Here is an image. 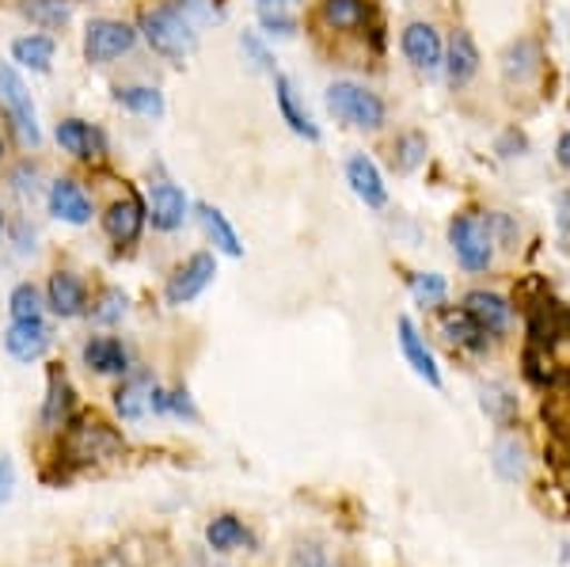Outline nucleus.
<instances>
[{
	"label": "nucleus",
	"mask_w": 570,
	"mask_h": 567,
	"mask_svg": "<svg viewBox=\"0 0 570 567\" xmlns=\"http://www.w3.org/2000/svg\"><path fill=\"white\" fill-rule=\"evenodd\" d=\"M122 450V438H118L104 419L80 416L66 423V446L58 450V461H66L69 469H85V465L107 461Z\"/></svg>",
	"instance_id": "1"
},
{
	"label": "nucleus",
	"mask_w": 570,
	"mask_h": 567,
	"mask_svg": "<svg viewBox=\"0 0 570 567\" xmlns=\"http://www.w3.org/2000/svg\"><path fill=\"white\" fill-rule=\"evenodd\" d=\"M449 248H453L456 263L464 271L480 274L491 267L494 260V233H491V222L480 214V209H464L449 222Z\"/></svg>",
	"instance_id": "2"
},
{
	"label": "nucleus",
	"mask_w": 570,
	"mask_h": 567,
	"mask_svg": "<svg viewBox=\"0 0 570 567\" xmlns=\"http://www.w3.org/2000/svg\"><path fill=\"white\" fill-rule=\"evenodd\" d=\"M327 111L338 118V123L354 126V130H381L384 118H389V107L376 91L351 85V80H335L327 88Z\"/></svg>",
	"instance_id": "3"
},
{
	"label": "nucleus",
	"mask_w": 570,
	"mask_h": 567,
	"mask_svg": "<svg viewBox=\"0 0 570 567\" xmlns=\"http://www.w3.org/2000/svg\"><path fill=\"white\" fill-rule=\"evenodd\" d=\"M141 31L153 50L171 61H183L190 53V46H195V23H190L171 0L160 8H149V12L141 16Z\"/></svg>",
	"instance_id": "4"
},
{
	"label": "nucleus",
	"mask_w": 570,
	"mask_h": 567,
	"mask_svg": "<svg viewBox=\"0 0 570 567\" xmlns=\"http://www.w3.org/2000/svg\"><path fill=\"white\" fill-rule=\"evenodd\" d=\"M137 42V31L122 20H91L85 31V58L91 66H107V61L130 53Z\"/></svg>",
	"instance_id": "5"
},
{
	"label": "nucleus",
	"mask_w": 570,
	"mask_h": 567,
	"mask_svg": "<svg viewBox=\"0 0 570 567\" xmlns=\"http://www.w3.org/2000/svg\"><path fill=\"white\" fill-rule=\"evenodd\" d=\"M0 104L8 107V115H12L16 130L23 134V141L39 145V118H35V104H31V91H27L23 77L16 72L12 66H4L0 61Z\"/></svg>",
	"instance_id": "6"
},
{
	"label": "nucleus",
	"mask_w": 570,
	"mask_h": 567,
	"mask_svg": "<svg viewBox=\"0 0 570 567\" xmlns=\"http://www.w3.org/2000/svg\"><path fill=\"white\" fill-rule=\"evenodd\" d=\"M217 274V263L209 252H195L183 267H176V274L168 278V290H164V297H168V305H190L195 297L206 294V286L214 282Z\"/></svg>",
	"instance_id": "7"
},
{
	"label": "nucleus",
	"mask_w": 570,
	"mask_h": 567,
	"mask_svg": "<svg viewBox=\"0 0 570 567\" xmlns=\"http://www.w3.org/2000/svg\"><path fill=\"white\" fill-rule=\"evenodd\" d=\"M400 46H403V58H407L419 72H438L441 61H445V42H441L434 23H422V20L407 23L400 35Z\"/></svg>",
	"instance_id": "8"
},
{
	"label": "nucleus",
	"mask_w": 570,
	"mask_h": 567,
	"mask_svg": "<svg viewBox=\"0 0 570 567\" xmlns=\"http://www.w3.org/2000/svg\"><path fill=\"white\" fill-rule=\"evenodd\" d=\"M464 309L487 332V340H502L513 324V305L502 294H494V290H472V294H464Z\"/></svg>",
	"instance_id": "9"
},
{
	"label": "nucleus",
	"mask_w": 570,
	"mask_h": 567,
	"mask_svg": "<svg viewBox=\"0 0 570 567\" xmlns=\"http://www.w3.org/2000/svg\"><path fill=\"white\" fill-rule=\"evenodd\" d=\"M187 195L176 187V183L168 179H156L149 187V217H153V228H160V233H176V228L187 222Z\"/></svg>",
	"instance_id": "10"
},
{
	"label": "nucleus",
	"mask_w": 570,
	"mask_h": 567,
	"mask_svg": "<svg viewBox=\"0 0 570 567\" xmlns=\"http://www.w3.org/2000/svg\"><path fill=\"white\" fill-rule=\"evenodd\" d=\"M395 332H400V351H403V359H407L411 370H415L430 389H441V370H438L434 354H430L426 340H422V332L415 328V320L400 316L395 320Z\"/></svg>",
	"instance_id": "11"
},
{
	"label": "nucleus",
	"mask_w": 570,
	"mask_h": 567,
	"mask_svg": "<svg viewBox=\"0 0 570 567\" xmlns=\"http://www.w3.org/2000/svg\"><path fill=\"white\" fill-rule=\"evenodd\" d=\"M480 46H475L472 31H453V39L445 46V61H441V69H445L449 85L453 88H464L468 80L480 72Z\"/></svg>",
	"instance_id": "12"
},
{
	"label": "nucleus",
	"mask_w": 570,
	"mask_h": 567,
	"mask_svg": "<svg viewBox=\"0 0 570 567\" xmlns=\"http://www.w3.org/2000/svg\"><path fill=\"white\" fill-rule=\"evenodd\" d=\"M346 183H351V190L365 206H373V209L389 206V187H384L381 168H376L365 153H354V157L346 160Z\"/></svg>",
	"instance_id": "13"
},
{
	"label": "nucleus",
	"mask_w": 570,
	"mask_h": 567,
	"mask_svg": "<svg viewBox=\"0 0 570 567\" xmlns=\"http://www.w3.org/2000/svg\"><path fill=\"white\" fill-rule=\"evenodd\" d=\"M4 346L16 362H35L50 351V328L39 320H12V328L4 332Z\"/></svg>",
	"instance_id": "14"
},
{
	"label": "nucleus",
	"mask_w": 570,
	"mask_h": 567,
	"mask_svg": "<svg viewBox=\"0 0 570 567\" xmlns=\"http://www.w3.org/2000/svg\"><path fill=\"white\" fill-rule=\"evenodd\" d=\"M46 301H50V309L61 320H72V316L85 313L88 290H85V282H80L72 271H53L50 274V286H46Z\"/></svg>",
	"instance_id": "15"
},
{
	"label": "nucleus",
	"mask_w": 570,
	"mask_h": 567,
	"mask_svg": "<svg viewBox=\"0 0 570 567\" xmlns=\"http://www.w3.org/2000/svg\"><path fill=\"white\" fill-rule=\"evenodd\" d=\"M145 206L137 203V198H118L115 206L104 214V228H107V236L115 244H134L137 236H141V228H145Z\"/></svg>",
	"instance_id": "16"
},
{
	"label": "nucleus",
	"mask_w": 570,
	"mask_h": 567,
	"mask_svg": "<svg viewBox=\"0 0 570 567\" xmlns=\"http://www.w3.org/2000/svg\"><path fill=\"white\" fill-rule=\"evenodd\" d=\"M491 465H494V472H499V480H505V483L525 480V472H529V446H525V438L502 434L499 442L491 446Z\"/></svg>",
	"instance_id": "17"
},
{
	"label": "nucleus",
	"mask_w": 570,
	"mask_h": 567,
	"mask_svg": "<svg viewBox=\"0 0 570 567\" xmlns=\"http://www.w3.org/2000/svg\"><path fill=\"white\" fill-rule=\"evenodd\" d=\"M50 214L69 225H85V222H91V198L80 190V183L58 179L50 187Z\"/></svg>",
	"instance_id": "18"
},
{
	"label": "nucleus",
	"mask_w": 570,
	"mask_h": 567,
	"mask_svg": "<svg viewBox=\"0 0 570 567\" xmlns=\"http://www.w3.org/2000/svg\"><path fill=\"white\" fill-rule=\"evenodd\" d=\"M85 365L96 373H126L130 370V351L115 335H96V340L85 343Z\"/></svg>",
	"instance_id": "19"
},
{
	"label": "nucleus",
	"mask_w": 570,
	"mask_h": 567,
	"mask_svg": "<svg viewBox=\"0 0 570 567\" xmlns=\"http://www.w3.org/2000/svg\"><path fill=\"white\" fill-rule=\"evenodd\" d=\"M274 99H278V111H282L285 126H289L293 134H297V137H308V141H320V126L312 123V115L297 104L289 77H274Z\"/></svg>",
	"instance_id": "20"
},
{
	"label": "nucleus",
	"mask_w": 570,
	"mask_h": 567,
	"mask_svg": "<svg viewBox=\"0 0 570 567\" xmlns=\"http://www.w3.org/2000/svg\"><path fill=\"white\" fill-rule=\"evenodd\" d=\"M58 145L66 153H72L77 160H91L104 153V134L91 130L80 118H66V123H58Z\"/></svg>",
	"instance_id": "21"
},
{
	"label": "nucleus",
	"mask_w": 570,
	"mask_h": 567,
	"mask_svg": "<svg viewBox=\"0 0 570 567\" xmlns=\"http://www.w3.org/2000/svg\"><path fill=\"white\" fill-rule=\"evenodd\" d=\"M373 16L370 0H320V20H324L331 31H357L365 27Z\"/></svg>",
	"instance_id": "22"
},
{
	"label": "nucleus",
	"mask_w": 570,
	"mask_h": 567,
	"mask_svg": "<svg viewBox=\"0 0 570 567\" xmlns=\"http://www.w3.org/2000/svg\"><path fill=\"white\" fill-rule=\"evenodd\" d=\"M72 411V385L61 370H50V381H46V404H42V427H66Z\"/></svg>",
	"instance_id": "23"
},
{
	"label": "nucleus",
	"mask_w": 570,
	"mask_h": 567,
	"mask_svg": "<svg viewBox=\"0 0 570 567\" xmlns=\"http://www.w3.org/2000/svg\"><path fill=\"white\" fill-rule=\"evenodd\" d=\"M441 332L453 343L468 346V351H487V332L468 316V309H441Z\"/></svg>",
	"instance_id": "24"
},
{
	"label": "nucleus",
	"mask_w": 570,
	"mask_h": 567,
	"mask_svg": "<svg viewBox=\"0 0 570 567\" xmlns=\"http://www.w3.org/2000/svg\"><path fill=\"white\" fill-rule=\"evenodd\" d=\"M195 209H198V222H202V228H206V236H209V241L217 244L220 252H225V255H233V260H236V255H244V244H240V236H236V228L228 225V217L220 214L217 206H209V203H198Z\"/></svg>",
	"instance_id": "25"
},
{
	"label": "nucleus",
	"mask_w": 570,
	"mask_h": 567,
	"mask_svg": "<svg viewBox=\"0 0 570 567\" xmlns=\"http://www.w3.org/2000/svg\"><path fill=\"white\" fill-rule=\"evenodd\" d=\"M247 541H252V534H247L236 515H217L214 522L206 526V545L214 548V553H233V548H240Z\"/></svg>",
	"instance_id": "26"
},
{
	"label": "nucleus",
	"mask_w": 570,
	"mask_h": 567,
	"mask_svg": "<svg viewBox=\"0 0 570 567\" xmlns=\"http://www.w3.org/2000/svg\"><path fill=\"white\" fill-rule=\"evenodd\" d=\"M149 392H153V381L145 378V373H137V378L126 381L122 389L115 392V404H118V416L122 419H141L145 411H149Z\"/></svg>",
	"instance_id": "27"
},
{
	"label": "nucleus",
	"mask_w": 570,
	"mask_h": 567,
	"mask_svg": "<svg viewBox=\"0 0 570 567\" xmlns=\"http://www.w3.org/2000/svg\"><path fill=\"white\" fill-rule=\"evenodd\" d=\"M12 58L20 66L35 69V72H46L53 61V39L50 35H27V39H16L12 42Z\"/></svg>",
	"instance_id": "28"
},
{
	"label": "nucleus",
	"mask_w": 570,
	"mask_h": 567,
	"mask_svg": "<svg viewBox=\"0 0 570 567\" xmlns=\"http://www.w3.org/2000/svg\"><path fill=\"white\" fill-rule=\"evenodd\" d=\"M115 99L134 115H145V118H160L164 115V96L160 88H149V85H130V88H115Z\"/></svg>",
	"instance_id": "29"
},
{
	"label": "nucleus",
	"mask_w": 570,
	"mask_h": 567,
	"mask_svg": "<svg viewBox=\"0 0 570 567\" xmlns=\"http://www.w3.org/2000/svg\"><path fill=\"white\" fill-rule=\"evenodd\" d=\"M422 160H426V137H422L419 130H407L392 141V168L400 172V176L415 172Z\"/></svg>",
	"instance_id": "30"
},
{
	"label": "nucleus",
	"mask_w": 570,
	"mask_h": 567,
	"mask_svg": "<svg viewBox=\"0 0 570 567\" xmlns=\"http://www.w3.org/2000/svg\"><path fill=\"white\" fill-rule=\"evenodd\" d=\"M23 16H27L31 23L46 27V31H58V27H66V23H69L72 8H69V0H27V4H23Z\"/></svg>",
	"instance_id": "31"
},
{
	"label": "nucleus",
	"mask_w": 570,
	"mask_h": 567,
	"mask_svg": "<svg viewBox=\"0 0 570 567\" xmlns=\"http://www.w3.org/2000/svg\"><path fill=\"white\" fill-rule=\"evenodd\" d=\"M537 61H540V50H537V42L532 39H518L505 50V77L510 80H529L532 72H537Z\"/></svg>",
	"instance_id": "32"
},
{
	"label": "nucleus",
	"mask_w": 570,
	"mask_h": 567,
	"mask_svg": "<svg viewBox=\"0 0 570 567\" xmlns=\"http://www.w3.org/2000/svg\"><path fill=\"white\" fill-rule=\"evenodd\" d=\"M480 404L494 423H510L513 411H518V397H513L505 385H483L480 389Z\"/></svg>",
	"instance_id": "33"
},
{
	"label": "nucleus",
	"mask_w": 570,
	"mask_h": 567,
	"mask_svg": "<svg viewBox=\"0 0 570 567\" xmlns=\"http://www.w3.org/2000/svg\"><path fill=\"white\" fill-rule=\"evenodd\" d=\"M411 294H415L422 305H441L449 297V282L441 278L438 271H415L411 274Z\"/></svg>",
	"instance_id": "34"
},
{
	"label": "nucleus",
	"mask_w": 570,
	"mask_h": 567,
	"mask_svg": "<svg viewBox=\"0 0 570 567\" xmlns=\"http://www.w3.org/2000/svg\"><path fill=\"white\" fill-rule=\"evenodd\" d=\"M8 309H12V320H39L42 316V294L31 286V282H20L8 297Z\"/></svg>",
	"instance_id": "35"
},
{
	"label": "nucleus",
	"mask_w": 570,
	"mask_h": 567,
	"mask_svg": "<svg viewBox=\"0 0 570 567\" xmlns=\"http://www.w3.org/2000/svg\"><path fill=\"white\" fill-rule=\"evenodd\" d=\"M122 313H126V294H122V290H104L99 305L91 309V320H96V324H115V320H122Z\"/></svg>",
	"instance_id": "36"
},
{
	"label": "nucleus",
	"mask_w": 570,
	"mask_h": 567,
	"mask_svg": "<svg viewBox=\"0 0 570 567\" xmlns=\"http://www.w3.org/2000/svg\"><path fill=\"white\" fill-rule=\"evenodd\" d=\"M259 23L266 35H282V39H289V35H297V20L293 16L278 12V8H263L259 12Z\"/></svg>",
	"instance_id": "37"
},
{
	"label": "nucleus",
	"mask_w": 570,
	"mask_h": 567,
	"mask_svg": "<svg viewBox=\"0 0 570 567\" xmlns=\"http://www.w3.org/2000/svg\"><path fill=\"white\" fill-rule=\"evenodd\" d=\"M240 50L247 53V58L255 61V69H266V72L274 69V58H271V50H266V46H263L259 39H255V35H244V39H240Z\"/></svg>",
	"instance_id": "38"
},
{
	"label": "nucleus",
	"mask_w": 570,
	"mask_h": 567,
	"mask_svg": "<svg viewBox=\"0 0 570 567\" xmlns=\"http://www.w3.org/2000/svg\"><path fill=\"white\" fill-rule=\"evenodd\" d=\"M12 491H16V465H12V457L0 453V507L12 499Z\"/></svg>",
	"instance_id": "39"
},
{
	"label": "nucleus",
	"mask_w": 570,
	"mask_h": 567,
	"mask_svg": "<svg viewBox=\"0 0 570 567\" xmlns=\"http://www.w3.org/2000/svg\"><path fill=\"white\" fill-rule=\"evenodd\" d=\"M499 149H502V157H521V153L529 149V141H525V134H521V130H510L499 141Z\"/></svg>",
	"instance_id": "40"
},
{
	"label": "nucleus",
	"mask_w": 570,
	"mask_h": 567,
	"mask_svg": "<svg viewBox=\"0 0 570 567\" xmlns=\"http://www.w3.org/2000/svg\"><path fill=\"white\" fill-rule=\"evenodd\" d=\"M556 225H559V236L570 244V190L559 195V206H556Z\"/></svg>",
	"instance_id": "41"
},
{
	"label": "nucleus",
	"mask_w": 570,
	"mask_h": 567,
	"mask_svg": "<svg viewBox=\"0 0 570 567\" xmlns=\"http://www.w3.org/2000/svg\"><path fill=\"white\" fill-rule=\"evenodd\" d=\"M556 164H559L563 172H570V130L556 141Z\"/></svg>",
	"instance_id": "42"
},
{
	"label": "nucleus",
	"mask_w": 570,
	"mask_h": 567,
	"mask_svg": "<svg viewBox=\"0 0 570 567\" xmlns=\"http://www.w3.org/2000/svg\"><path fill=\"white\" fill-rule=\"evenodd\" d=\"M297 567H331V564L324 560V553L308 548V553H301V556H297Z\"/></svg>",
	"instance_id": "43"
},
{
	"label": "nucleus",
	"mask_w": 570,
	"mask_h": 567,
	"mask_svg": "<svg viewBox=\"0 0 570 567\" xmlns=\"http://www.w3.org/2000/svg\"><path fill=\"white\" fill-rule=\"evenodd\" d=\"M263 8H282V4H297V0H259Z\"/></svg>",
	"instance_id": "44"
},
{
	"label": "nucleus",
	"mask_w": 570,
	"mask_h": 567,
	"mask_svg": "<svg viewBox=\"0 0 570 567\" xmlns=\"http://www.w3.org/2000/svg\"><path fill=\"white\" fill-rule=\"evenodd\" d=\"M0 233H4V214H0Z\"/></svg>",
	"instance_id": "45"
},
{
	"label": "nucleus",
	"mask_w": 570,
	"mask_h": 567,
	"mask_svg": "<svg viewBox=\"0 0 570 567\" xmlns=\"http://www.w3.org/2000/svg\"><path fill=\"white\" fill-rule=\"evenodd\" d=\"M0 153H4V145H0Z\"/></svg>",
	"instance_id": "46"
}]
</instances>
